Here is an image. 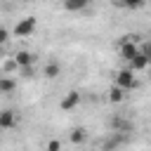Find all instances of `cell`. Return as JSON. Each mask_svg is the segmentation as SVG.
I'll use <instances>...</instances> for the list:
<instances>
[{
  "label": "cell",
  "instance_id": "obj_2",
  "mask_svg": "<svg viewBox=\"0 0 151 151\" xmlns=\"http://www.w3.org/2000/svg\"><path fill=\"white\" fill-rule=\"evenodd\" d=\"M116 85L123 87L125 92H130V90L137 87V76H134L130 68H120V71L116 73Z\"/></svg>",
  "mask_w": 151,
  "mask_h": 151
},
{
  "label": "cell",
  "instance_id": "obj_13",
  "mask_svg": "<svg viewBox=\"0 0 151 151\" xmlns=\"http://www.w3.org/2000/svg\"><path fill=\"white\" fill-rule=\"evenodd\" d=\"M125 99V90L123 87H118V85H113L111 90H109V101H113V104H120Z\"/></svg>",
  "mask_w": 151,
  "mask_h": 151
},
{
  "label": "cell",
  "instance_id": "obj_8",
  "mask_svg": "<svg viewBox=\"0 0 151 151\" xmlns=\"http://www.w3.org/2000/svg\"><path fill=\"white\" fill-rule=\"evenodd\" d=\"M111 130H113V132H120V134H127V132H132V130H134V125H132L130 120H125V118H120V116H118V118H113V120H111Z\"/></svg>",
  "mask_w": 151,
  "mask_h": 151
},
{
  "label": "cell",
  "instance_id": "obj_10",
  "mask_svg": "<svg viewBox=\"0 0 151 151\" xmlns=\"http://www.w3.org/2000/svg\"><path fill=\"white\" fill-rule=\"evenodd\" d=\"M90 2H92V0H64V9L76 14V12L87 9V7H90Z\"/></svg>",
  "mask_w": 151,
  "mask_h": 151
},
{
  "label": "cell",
  "instance_id": "obj_14",
  "mask_svg": "<svg viewBox=\"0 0 151 151\" xmlns=\"http://www.w3.org/2000/svg\"><path fill=\"white\" fill-rule=\"evenodd\" d=\"M120 7H125V9H139V7H144L146 5V0H116Z\"/></svg>",
  "mask_w": 151,
  "mask_h": 151
},
{
  "label": "cell",
  "instance_id": "obj_5",
  "mask_svg": "<svg viewBox=\"0 0 151 151\" xmlns=\"http://www.w3.org/2000/svg\"><path fill=\"white\" fill-rule=\"evenodd\" d=\"M78 104H80V92H78V90H68V92L61 97L59 109H61V111H71V109H76Z\"/></svg>",
  "mask_w": 151,
  "mask_h": 151
},
{
  "label": "cell",
  "instance_id": "obj_11",
  "mask_svg": "<svg viewBox=\"0 0 151 151\" xmlns=\"http://www.w3.org/2000/svg\"><path fill=\"white\" fill-rule=\"evenodd\" d=\"M17 90V80L9 76H0V94H9Z\"/></svg>",
  "mask_w": 151,
  "mask_h": 151
},
{
  "label": "cell",
  "instance_id": "obj_17",
  "mask_svg": "<svg viewBox=\"0 0 151 151\" xmlns=\"http://www.w3.org/2000/svg\"><path fill=\"white\" fill-rule=\"evenodd\" d=\"M19 73H21V78H33V66H24V68H19Z\"/></svg>",
  "mask_w": 151,
  "mask_h": 151
},
{
  "label": "cell",
  "instance_id": "obj_18",
  "mask_svg": "<svg viewBox=\"0 0 151 151\" xmlns=\"http://www.w3.org/2000/svg\"><path fill=\"white\" fill-rule=\"evenodd\" d=\"M142 52H144V54H146V59H149V64H151V40H149V42H144V45H142Z\"/></svg>",
  "mask_w": 151,
  "mask_h": 151
},
{
  "label": "cell",
  "instance_id": "obj_12",
  "mask_svg": "<svg viewBox=\"0 0 151 151\" xmlns=\"http://www.w3.org/2000/svg\"><path fill=\"white\" fill-rule=\"evenodd\" d=\"M68 139H71V144H83V142L87 139L85 127H73V130L68 132Z\"/></svg>",
  "mask_w": 151,
  "mask_h": 151
},
{
  "label": "cell",
  "instance_id": "obj_16",
  "mask_svg": "<svg viewBox=\"0 0 151 151\" xmlns=\"http://www.w3.org/2000/svg\"><path fill=\"white\" fill-rule=\"evenodd\" d=\"M7 40H9V31L5 26H0V45H7Z\"/></svg>",
  "mask_w": 151,
  "mask_h": 151
},
{
  "label": "cell",
  "instance_id": "obj_6",
  "mask_svg": "<svg viewBox=\"0 0 151 151\" xmlns=\"http://www.w3.org/2000/svg\"><path fill=\"white\" fill-rule=\"evenodd\" d=\"M146 66H149V59H146V54H144L142 50H139V52L127 61V68H130L132 73H139V71H144Z\"/></svg>",
  "mask_w": 151,
  "mask_h": 151
},
{
  "label": "cell",
  "instance_id": "obj_1",
  "mask_svg": "<svg viewBox=\"0 0 151 151\" xmlns=\"http://www.w3.org/2000/svg\"><path fill=\"white\" fill-rule=\"evenodd\" d=\"M35 31H38V19H35V17H24V19H19L17 26H14V35H17V38L33 35Z\"/></svg>",
  "mask_w": 151,
  "mask_h": 151
},
{
  "label": "cell",
  "instance_id": "obj_15",
  "mask_svg": "<svg viewBox=\"0 0 151 151\" xmlns=\"http://www.w3.org/2000/svg\"><path fill=\"white\" fill-rule=\"evenodd\" d=\"M45 151H61V142L59 139H50L45 144Z\"/></svg>",
  "mask_w": 151,
  "mask_h": 151
},
{
  "label": "cell",
  "instance_id": "obj_20",
  "mask_svg": "<svg viewBox=\"0 0 151 151\" xmlns=\"http://www.w3.org/2000/svg\"><path fill=\"white\" fill-rule=\"evenodd\" d=\"M5 59V45H0V61Z\"/></svg>",
  "mask_w": 151,
  "mask_h": 151
},
{
  "label": "cell",
  "instance_id": "obj_4",
  "mask_svg": "<svg viewBox=\"0 0 151 151\" xmlns=\"http://www.w3.org/2000/svg\"><path fill=\"white\" fill-rule=\"evenodd\" d=\"M19 125V113L14 109H2L0 111V130H12Z\"/></svg>",
  "mask_w": 151,
  "mask_h": 151
},
{
  "label": "cell",
  "instance_id": "obj_9",
  "mask_svg": "<svg viewBox=\"0 0 151 151\" xmlns=\"http://www.w3.org/2000/svg\"><path fill=\"white\" fill-rule=\"evenodd\" d=\"M42 76H45L47 80L59 78V76H61V64H59V61H54V59H52V61H47V64H45V68H42Z\"/></svg>",
  "mask_w": 151,
  "mask_h": 151
},
{
  "label": "cell",
  "instance_id": "obj_21",
  "mask_svg": "<svg viewBox=\"0 0 151 151\" xmlns=\"http://www.w3.org/2000/svg\"><path fill=\"white\" fill-rule=\"evenodd\" d=\"M19 2H28V0H19Z\"/></svg>",
  "mask_w": 151,
  "mask_h": 151
},
{
  "label": "cell",
  "instance_id": "obj_3",
  "mask_svg": "<svg viewBox=\"0 0 151 151\" xmlns=\"http://www.w3.org/2000/svg\"><path fill=\"white\" fill-rule=\"evenodd\" d=\"M137 42H139V40H130L127 35H123V38H120V47H118V50H120V59L130 61V59L139 52V45H137Z\"/></svg>",
  "mask_w": 151,
  "mask_h": 151
},
{
  "label": "cell",
  "instance_id": "obj_7",
  "mask_svg": "<svg viewBox=\"0 0 151 151\" xmlns=\"http://www.w3.org/2000/svg\"><path fill=\"white\" fill-rule=\"evenodd\" d=\"M12 59L17 61V66H19V68H24V66H33V61H35L33 52H28V50H19Z\"/></svg>",
  "mask_w": 151,
  "mask_h": 151
},
{
  "label": "cell",
  "instance_id": "obj_19",
  "mask_svg": "<svg viewBox=\"0 0 151 151\" xmlns=\"http://www.w3.org/2000/svg\"><path fill=\"white\" fill-rule=\"evenodd\" d=\"M5 71H19V66H17V61H14V59H9V61H5Z\"/></svg>",
  "mask_w": 151,
  "mask_h": 151
}]
</instances>
